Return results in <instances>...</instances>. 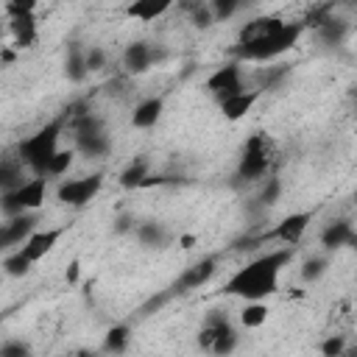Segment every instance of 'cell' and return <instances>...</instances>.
<instances>
[{"instance_id":"obj_1","label":"cell","mask_w":357,"mask_h":357,"mask_svg":"<svg viewBox=\"0 0 357 357\" xmlns=\"http://www.w3.org/2000/svg\"><path fill=\"white\" fill-rule=\"evenodd\" d=\"M296 257L293 245H282V248H271L259 257H254L251 262H245L243 268H237L226 282H223V296H234L243 301H265L279 290V276L284 271V265H290Z\"/></svg>"},{"instance_id":"obj_2","label":"cell","mask_w":357,"mask_h":357,"mask_svg":"<svg viewBox=\"0 0 357 357\" xmlns=\"http://www.w3.org/2000/svg\"><path fill=\"white\" fill-rule=\"evenodd\" d=\"M307 25L304 22H284L279 25L276 31L254 39V42H243V45H234L231 53H234V61L243 64V61H273L279 56H284L287 50H293L298 45V39L304 36Z\"/></svg>"},{"instance_id":"obj_3","label":"cell","mask_w":357,"mask_h":357,"mask_svg":"<svg viewBox=\"0 0 357 357\" xmlns=\"http://www.w3.org/2000/svg\"><path fill=\"white\" fill-rule=\"evenodd\" d=\"M64 123H67V112H64L61 117L50 120L47 126L36 128L33 134H28V137L20 139V145H17V159H20L22 167H28L33 176H45L47 162H50L53 153L59 151V139H61Z\"/></svg>"},{"instance_id":"obj_4","label":"cell","mask_w":357,"mask_h":357,"mask_svg":"<svg viewBox=\"0 0 357 357\" xmlns=\"http://www.w3.org/2000/svg\"><path fill=\"white\" fill-rule=\"evenodd\" d=\"M273 167V142L268 134L257 131L245 139L243 151H240V159H237V170L234 176L240 181H259L271 173Z\"/></svg>"},{"instance_id":"obj_5","label":"cell","mask_w":357,"mask_h":357,"mask_svg":"<svg viewBox=\"0 0 357 357\" xmlns=\"http://www.w3.org/2000/svg\"><path fill=\"white\" fill-rule=\"evenodd\" d=\"M45 195H47V178L33 176L25 184H20L17 190H11L8 195H0V212H3V218L36 215L45 206Z\"/></svg>"},{"instance_id":"obj_6","label":"cell","mask_w":357,"mask_h":357,"mask_svg":"<svg viewBox=\"0 0 357 357\" xmlns=\"http://www.w3.org/2000/svg\"><path fill=\"white\" fill-rule=\"evenodd\" d=\"M73 137H75V145L73 148L81 151L89 159H100L112 148V139L103 131V120L95 117V114H89V112L75 114V120H73Z\"/></svg>"},{"instance_id":"obj_7","label":"cell","mask_w":357,"mask_h":357,"mask_svg":"<svg viewBox=\"0 0 357 357\" xmlns=\"http://www.w3.org/2000/svg\"><path fill=\"white\" fill-rule=\"evenodd\" d=\"M100 190H103V173H89V176L59 181L56 198H59V204H64L70 209H81V206L92 204Z\"/></svg>"},{"instance_id":"obj_8","label":"cell","mask_w":357,"mask_h":357,"mask_svg":"<svg viewBox=\"0 0 357 357\" xmlns=\"http://www.w3.org/2000/svg\"><path fill=\"white\" fill-rule=\"evenodd\" d=\"M36 3L25 0V3H8L6 6V14H8V33L14 39V47L25 50V47H33L36 45Z\"/></svg>"},{"instance_id":"obj_9","label":"cell","mask_w":357,"mask_h":357,"mask_svg":"<svg viewBox=\"0 0 357 357\" xmlns=\"http://www.w3.org/2000/svg\"><path fill=\"white\" fill-rule=\"evenodd\" d=\"M315 220V209H301V212H290L287 218H282L273 229L259 234V243H282V245H298L310 229V223Z\"/></svg>"},{"instance_id":"obj_10","label":"cell","mask_w":357,"mask_h":357,"mask_svg":"<svg viewBox=\"0 0 357 357\" xmlns=\"http://www.w3.org/2000/svg\"><path fill=\"white\" fill-rule=\"evenodd\" d=\"M206 92L220 103V100H226V98H231V95H237V92H243V89H248L245 86V81H243V67L237 64V61H226V64H220V67H215L209 75H206Z\"/></svg>"},{"instance_id":"obj_11","label":"cell","mask_w":357,"mask_h":357,"mask_svg":"<svg viewBox=\"0 0 357 357\" xmlns=\"http://www.w3.org/2000/svg\"><path fill=\"white\" fill-rule=\"evenodd\" d=\"M39 218L36 215H17V218H3L0 220V254L6 257L8 251L20 248L33 231H36Z\"/></svg>"},{"instance_id":"obj_12","label":"cell","mask_w":357,"mask_h":357,"mask_svg":"<svg viewBox=\"0 0 357 357\" xmlns=\"http://www.w3.org/2000/svg\"><path fill=\"white\" fill-rule=\"evenodd\" d=\"M67 234V226H53V229H36L20 248H14V251H20L31 265H36L39 259H45L56 245H59V240Z\"/></svg>"},{"instance_id":"obj_13","label":"cell","mask_w":357,"mask_h":357,"mask_svg":"<svg viewBox=\"0 0 357 357\" xmlns=\"http://www.w3.org/2000/svg\"><path fill=\"white\" fill-rule=\"evenodd\" d=\"M318 240H321V248L326 254H332V251H340V248H351L357 243V231H354L351 220L337 218V220H332V223H326L321 229Z\"/></svg>"},{"instance_id":"obj_14","label":"cell","mask_w":357,"mask_h":357,"mask_svg":"<svg viewBox=\"0 0 357 357\" xmlns=\"http://www.w3.org/2000/svg\"><path fill=\"white\" fill-rule=\"evenodd\" d=\"M215 273H218V257H204V259L192 262L190 268H184V273H181L178 282H176V290H178V293L198 290V287H204Z\"/></svg>"},{"instance_id":"obj_15","label":"cell","mask_w":357,"mask_h":357,"mask_svg":"<svg viewBox=\"0 0 357 357\" xmlns=\"http://www.w3.org/2000/svg\"><path fill=\"white\" fill-rule=\"evenodd\" d=\"M120 61H123V70H126L128 75H142V73H148V70L153 67V61H156V47H153L151 42H131V45H126Z\"/></svg>"},{"instance_id":"obj_16","label":"cell","mask_w":357,"mask_h":357,"mask_svg":"<svg viewBox=\"0 0 357 357\" xmlns=\"http://www.w3.org/2000/svg\"><path fill=\"white\" fill-rule=\"evenodd\" d=\"M259 98H262V89H257V86H254V89H243V92H237V95L220 100L218 109H220V114H223L229 123H237V120H243V117L257 106Z\"/></svg>"},{"instance_id":"obj_17","label":"cell","mask_w":357,"mask_h":357,"mask_svg":"<svg viewBox=\"0 0 357 357\" xmlns=\"http://www.w3.org/2000/svg\"><path fill=\"white\" fill-rule=\"evenodd\" d=\"M131 234L137 237V243H139L142 248H165V245H170V240H173L170 229H167L162 220H137V226H134Z\"/></svg>"},{"instance_id":"obj_18","label":"cell","mask_w":357,"mask_h":357,"mask_svg":"<svg viewBox=\"0 0 357 357\" xmlns=\"http://www.w3.org/2000/svg\"><path fill=\"white\" fill-rule=\"evenodd\" d=\"M162 112H165V98L162 95H151L145 100H139L131 112V126L139 128V131H148L153 128L159 120H162Z\"/></svg>"},{"instance_id":"obj_19","label":"cell","mask_w":357,"mask_h":357,"mask_svg":"<svg viewBox=\"0 0 357 357\" xmlns=\"http://www.w3.org/2000/svg\"><path fill=\"white\" fill-rule=\"evenodd\" d=\"M167 11H170V0H137L126 6V17L139 22H153Z\"/></svg>"},{"instance_id":"obj_20","label":"cell","mask_w":357,"mask_h":357,"mask_svg":"<svg viewBox=\"0 0 357 357\" xmlns=\"http://www.w3.org/2000/svg\"><path fill=\"white\" fill-rule=\"evenodd\" d=\"M151 176V162H148V156H134L123 170H120V187H126V190H139L142 184H145V178Z\"/></svg>"},{"instance_id":"obj_21","label":"cell","mask_w":357,"mask_h":357,"mask_svg":"<svg viewBox=\"0 0 357 357\" xmlns=\"http://www.w3.org/2000/svg\"><path fill=\"white\" fill-rule=\"evenodd\" d=\"M84 53H86V47H81L78 42H73L70 47H67V56H64V75H67V81H73V84H81L89 73H86V59H84Z\"/></svg>"},{"instance_id":"obj_22","label":"cell","mask_w":357,"mask_h":357,"mask_svg":"<svg viewBox=\"0 0 357 357\" xmlns=\"http://www.w3.org/2000/svg\"><path fill=\"white\" fill-rule=\"evenodd\" d=\"M28 178H22V162L14 159H0V195H8L11 190H17L20 184H25Z\"/></svg>"},{"instance_id":"obj_23","label":"cell","mask_w":357,"mask_h":357,"mask_svg":"<svg viewBox=\"0 0 357 357\" xmlns=\"http://www.w3.org/2000/svg\"><path fill=\"white\" fill-rule=\"evenodd\" d=\"M315 31H318L324 45H340L346 39V33H349V22H343L337 17H324V20H318Z\"/></svg>"},{"instance_id":"obj_24","label":"cell","mask_w":357,"mask_h":357,"mask_svg":"<svg viewBox=\"0 0 357 357\" xmlns=\"http://www.w3.org/2000/svg\"><path fill=\"white\" fill-rule=\"evenodd\" d=\"M268 315H271V307L265 301H243V310H240L237 321L245 329H259L268 321Z\"/></svg>"},{"instance_id":"obj_25","label":"cell","mask_w":357,"mask_h":357,"mask_svg":"<svg viewBox=\"0 0 357 357\" xmlns=\"http://www.w3.org/2000/svg\"><path fill=\"white\" fill-rule=\"evenodd\" d=\"M131 343V326L128 324H114L106 337H103V351L106 354H123Z\"/></svg>"},{"instance_id":"obj_26","label":"cell","mask_w":357,"mask_h":357,"mask_svg":"<svg viewBox=\"0 0 357 357\" xmlns=\"http://www.w3.org/2000/svg\"><path fill=\"white\" fill-rule=\"evenodd\" d=\"M73 159H75V148H59L56 153H53V159L47 162V167H45V176L42 178H59V176H64L67 170H70V165H73Z\"/></svg>"},{"instance_id":"obj_27","label":"cell","mask_w":357,"mask_h":357,"mask_svg":"<svg viewBox=\"0 0 357 357\" xmlns=\"http://www.w3.org/2000/svg\"><path fill=\"white\" fill-rule=\"evenodd\" d=\"M237 346H240V335H237V329L231 326V329H226L223 335L215 337V343L209 346L206 354H212V357H231Z\"/></svg>"},{"instance_id":"obj_28","label":"cell","mask_w":357,"mask_h":357,"mask_svg":"<svg viewBox=\"0 0 357 357\" xmlns=\"http://www.w3.org/2000/svg\"><path fill=\"white\" fill-rule=\"evenodd\" d=\"M3 273H8V276H14V279H22V276H28L31 271H33V265L20 254V251H8L6 257H3Z\"/></svg>"},{"instance_id":"obj_29","label":"cell","mask_w":357,"mask_h":357,"mask_svg":"<svg viewBox=\"0 0 357 357\" xmlns=\"http://www.w3.org/2000/svg\"><path fill=\"white\" fill-rule=\"evenodd\" d=\"M326 271H329V259L324 254H315V257L301 262V279L304 282H318V279H324Z\"/></svg>"},{"instance_id":"obj_30","label":"cell","mask_w":357,"mask_h":357,"mask_svg":"<svg viewBox=\"0 0 357 357\" xmlns=\"http://www.w3.org/2000/svg\"><path fill=\"white\" fill-rule=\"evenodd\" d=\"M349 349V340L343 335H326L321 343H318V351L321 357H343Z\"/></svg>"},{"instance_id":"obj_31","label":"cell","mask_w":357,"mask_h":357,"mask_svg":"<svg viewBox=\"0 0 357 357\" xmlns=\"http://www.w3.org/2000/svg\"><path fill=\"white\" fill-rule=\"evenodd\" d=\"M0 357H33V349H31L28 340L11 337V340H3L0 343Z\"/></svg>"},{"instance_id":"obj_32","label":"cell","mask_w":357,"mask_h":357,"mask_svg":"<svg viewBox=\"0 0 357 357\" xmlns=\"http://www.w3.org/2000/svg\"><path fill=\"white\" fill-rule=\"evenodd\" d=\"M209 11H212L215 22H226L229 17H234L240 11V3H234V0H209Z\"/></svg>"},{"instance_id":"obj_33","label":"cell","mask_w":357,"mask_h":357,"mask_svg":"<svg viewBox=\"0 0 357 357\" xmlns=\"http://www.w3.org/2000/svg\"><path fill=\"white\" fill-rule=\"evenodd\" d=\"M84 59H86V73L92 75V73H98V70H103V67H106L109 53H106L100 45H89V47H86V53H84Z\"/></svg>"},{"instance_id":"obj_34","label":"cell","mask_w":357,"mask_h":357,"mask_svg":"<svg viewBox=\"0 0 357 357\" xmlns=\"http://www.w3.org/2000/svg\"><path fill=\"white\" fill-rule=\"evenodd\" d=\"M190 20H192L195 28H209L215 22V17L209 11V3H192L190 6Z\"/></svg>"},{"instance_id":"obj_35","label":"cell","mask_w":357,"mask_h":357,"mask_svg":"<svg viewBox=\"0 0 357 357\" xmlns=\"http://www.w3.org/2000/svg\"><path fill=\"white\" fill-rule=\"evenodd\" d=\"M134 226H137V218H134V215H128V212H123V215H117V218H114V234L134 231Z\"/></svg>"},{"instance_id":"obj_36","label":"cell","mask_w":357,"mask_h":357,"mask_svg":"<svg viewBox=\"0 0 357 357\" xmlns=\"http://www.w3.org/2000/svg\"><path fill=\"white\" fill-rule=\"evenodd\" d=\"M279 190H282L279 178H268V184H265V190H262V201H265V204H273L276 195H279Z\"/></svg>"},{"instance_id":"obj_37","label":"cell","mask_w":357,"mask_h":357,"mask_svg":"<svg viewBox=\"0 0 357 357\" xmlns=\"http://www.w3.org/2000/svg\"><path fill=\"white\" fill-rule=\"evenodd\" d=\"M78 271H81V265H78V262H70V271H67V282H75V279H78Z\"/></svg>"},{"instance_id":"obj_38","label":"cell","mask_w":357,"mask_h":357,"mask_svg":"<svg viewBox=\"0 0 357 357\" xmlns=\"http://www.w3.org/2000/svg\"><path fill=\"white\" fill-rule=\"evenodd\" d=\"M178 243H181V248H192V245H195V237H192V234H181Z\"/></svg>"},{"instance_id":"obj_39","label":"cell","mask_w":357,"mask_h":357,"mask_svg":"<svg viewBox=\"0 0 357 357\" xmlns=\"http://www.w3.org/2000/svg\"><path fill=\"white\" fill-rule=\"evenodd\" d=\"M73 357H100V351H95V349H78Z\"/></svg>"},{"instance_id":"obj_40","label":"cell","mask_w":357,"mask_h":357,"mask_svg":"<svg viewBox=\"0 0 357 357\" xmlns=\"http://www.w3.org/2000/svg\"><path fill=\"white\" fill-rule=\"evenodd\" d=\"M0 321H3V315H0Z\"/></svg>"},{"instance_id":"obj_41","label":"cell","mask_w":357,"mask_h":357,"mask_svg":"<svg viewBox=\"0 0 357 357\" xmlns=\"http://www.w3.org/2000/svg\"><path fill=\"white\" fill-rule=\"evenodd\" d=\"M343 357H346V354H343Z\"/></svg>"}]
</instances>
